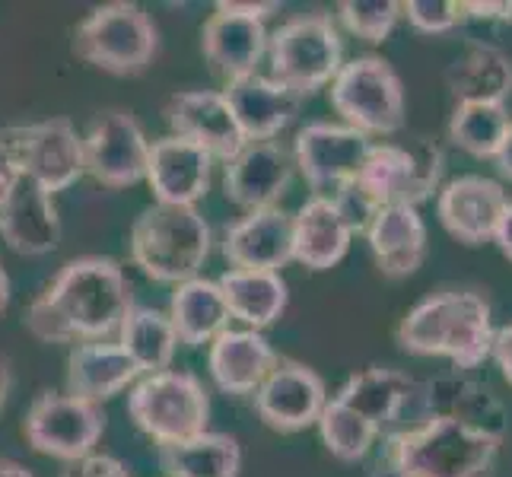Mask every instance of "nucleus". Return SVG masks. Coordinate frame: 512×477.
Returning <instances> with one entry per match:
<instances>
[{
	"label": "nucleus",
	"instance_id": "39",
	"mask_svg": "<svg viewBox=\"0 0 512 477\" xmlns=\"http://www.w3.org/2000/svg\"><path fill=\"white\" fill-rule=\"evenodd\" d=\"M23 182V163L20 153H16L13 140L0 137V207L7 204V198L16 191V185Z\"/></svg>",
	"mask_w": 512,
	"mask_h": 477
},
{
	"label": "nucleus",
	"instance_id": "3",
	"mask_svg": "<svg viewBox=\"0 0 512 477\" xmlns=\"http://www.w3.org/2000/svg\"><path fill=\"white\" fill-rule=\"evenodd\" d=\"M500 439L452 417H427L388 436L385 465L392 477H484Z\"/></svg>",
	"mask_w": 512,
	"mask_h": 477
},
{
	"label": "nucleus",
	"instance_id": "46",
	"mask_svg": "<svg viewBox=\"0 0 512 477\" xmlns=\"http://www.w3.org/2000/svg\"><path fill=\"white\" fill-rule=\"evenodd\" d=\"M7 306H10V277L4 268H0V312H4Z\"/></svg>",
	"mask_w": 512,
	"mask_h": 477
},
{
	"label": "nucleus",
	"instance_id": "27",
	"mask_svg": "<svg viewBox=\"0 0 512 477\" xmlns=\"http://www.w3.org/2000/svg\"><path fill=\"white\" fill-rule=\"evenodd\" d=\"M140 379L137 363L128 357L121 344L96 341L80 344L67 357V395L102 404L125 392L128 385Z\"/></svg>",
	"mask_w": 512,
	"mask_h": 477
},
{
	"label": "nucleus",
	"instance_id": "35",
	"mask_svg": "<svg viewBox=\"0 0 512 477\" xmlns=\"http://www.w3.org/2000/svg\"><path fill=\"white\" fill-rule=\"evenodd\" d=\"M319 433H322L325 449L334 458H341V462H360L379 436L373 423L363 420L357 411H350L338 398H331L325 404V411L319 417Z\"/></svg>",
	"mask_w": 512,
	"mask_h": 477
},
{
	"label": "nucleus",
	"instance_id": "11",
	"mask_svg": "<svg viewBox=\"0 0 512 477\" xmlns=\"http://www.w3.org/2000/svg\"><path fill=\"white\" fill-rule=\"evenodd\" d=\"M23 433L35 452L61 458V462H77L90 455L102 439L105 411L93 401L45 392L32 401Z\"/></svg>",
	"mask_w": 512,
	"mask_h": 477
},
{
	"label": "nucleus",
	"instance_id": "43",
	"mask_svg": "<svg viewBox=\"0 0 512 477\" xmlns=\"http://www.w3.org/2000/svg\"><path fill=\"white\" fill-rule=\"evenodd\" d=\"M493 159H497V169L512 182V125H509V134L503 137V144H500V150Z\"/></svg>",
	"mask_w": 512,
	"mask_h": 477
},
{
	"label": "nucleus",
	"instance_id": "23",
	"mask_svg": "<svg viewBox=\"0 0 512 477\" xmlns=\"http://www.w3.org/2000/svg\"><path fill=\"white\" fill-rule=\"evenodd\" d=\"M0 236L16 255L29 258L55 252L61 242V217L55 201L26 175L7 204L0 207Z\"/></svg>",
	"mask_w": 512,
	"mask_h": 477
},
{
	"label": "nucleus",
	"instance_id": "7",
	"mask_svg": "<svg viewBox=\"0 0 512 477\" xmlns=\"http://www.w3.org/2000/svg\"><path fill=\"white\" fill-rule=\"evenodd\" d=\"M128 414L137 430L147 433L156 446H175L207 433L210 398L194 373L163 369V373L137 379L128 395Z\"/></svg>",
	"mask_w": 512,
	"mask_h": 477
},
{
	"label": "nucleus",
	"instance_id": "4",
	"mask_svg": "<svg viewBox=\"0 0 512 477\" xmlns=\"http://www.w3.org/2000/svg\"><path fill=\"white\" fill-rule=\"evenodd\" d=\"M210 226L194 207L153 204L131 226V258L156 284H185L210 255Z\"/></svg>",
	"mask_w": 512,
	"mask_h": 477
},
{
	"label": "nucleus",
	"instance_id": "15",
	"mask_svg": "<svg viewBox=\"0 0 512 477\" xmlns=\"http://www.w3.org/2000/svg\"><path fill=\"white\" fill-rule=\"evenodd\" d=\"M16 153H20L23 175L55 198L58 191L70 188L86 172L83 163V137L77 134L70 118H45L16 134Z\"/></svg>",
	"mask_w": 512,
	"mask_h": 477
},
{
	"label": "nucleus",
	"instance_id": "21",
	"mask_svg": "<svg viewBox=\"0 0 512 477\" xmlns=\"http://www.w3.org/2000/svg\"><path fill=\"white\" fill-rule=\"evenodd\" d=\"M353 223L331 194H315L293 214V261L309 271L334 268L350 249Z\"/></svg>",
	"mask_w": 512,
	"mask_h": 477
},
{
	"label": "nucleus",
	"instance_id": "31",
	"mask_svg": "<svg viewBox=\"0 0 512 477\" xmlns=\"http://www.w3.org/2000/svg\"><path fill=\"white\" fill-rule=\"evenodd\" d=\"M217 287L226 299L229 318H239V322H245L252 331L274 325L290 303L284 277L271 274V271H233L229 268L217 280Z\"/></svg>",
	"mask_w": 512,
	"mask_h": 477
},
{
	"label": "nucleus",
	"instance_id": "45",
	"mask_svg": "<svg viewBox=\"0 0 512 477\" xmlns=\"http://www.w3.org/2000/svg\"><path fill=\"white\" fill-rule=\"evenodd\" d=\"M10 382H13V376H10V363L0 357V408H4V401H7V395H10Z\"/></svg>",
	"mask_w": 512,
	"mask_h": 477
},
{
	"label": "nucleus",
	"instance_id": "16",
	"mask_svg": "<svg viewBox=\"0 0 512 477\" xmlns=\"http://www.w3.org/2000/svg\"><path fill=\"white\" fill-rule=\"evenodd\" d=\"M293 153L277 140H258L245 144L223 172L226 198L242 210H268L277 207L280 194L293 179Z\"/></svg>",
	"mask_w": 512,
	"mask_h": 477
},
{
	"label": "nucleus",
	"instance_id": "2",
	"mask_svg": "<svg viewBox=\"0 0 512 477\" xmlns=\"http://www.w3.org/2000/svg\"><path fill=\"white\" fill-rule=\"evenodd\" d=\"M493 334L490 306L481 293L446 290L401 318L398 344L417 357H446L458 373H468L490 357Z\"/></svg>",
	"mask_w": 512,
	"mask_h": 477
},
{
	"label": "nucleus",
	"instance_id": "17",
	"mask_svg": "<svg viewBox=\"0 0 512 477\" xmlns=\"http://www.w3.org/2000/svg\"><path fill=\"white\" fill-rule=\"evenodd\" d=\"M166 118L175 137L191 140V144L201 147L210 159L229 163V159L245 147L242 128L223 93L188 90V93L172 96L166 105Z\"/></svg>",
	"mask_w": 512,
	"mask_h": 477
},
{
	"label": "nucleus",
	"instance_id": "30",
	"mask_svg": "<svg viewBox=\"0 0 512 477\" xmlns=\"http://www.w3.org/2000/svg\"><path fill=\"white\" fill-rule=\"evenodd\" d=\"M455 102H506L512 93V58L497 45L471 42L449 67Z\"/></svg>",
	"mask_w": 512,
	"mask_h": 477
},
{
	"label": "nucleus",
	"instance_id": "33",
	"mask_svg": "<svg viewBox=\"0 0 512 477\" xmlns=\"http://www.w3.org/2000/svg\"><path fill=\"white\" fill-rule=\"evenodd\" d=\"M160 465L169 477H239L242 449L226 433H201L185 443L160 446Z\"/></svg>",
	"mask_w": 512,
	"mask_h": 477
},
{
	"label": "nucleus",
	"instance_id": "1",
	"mask_svg": "<svg viewBox=\"0 0 512 477\" xmlns=\"http://www.w3.org/2000/svg\"><path fill=\"white\" fill-rule=\"evenodd\" d=\"M134 306L131 284L112 258L67 261L58 277L32 299L23 325L45 344H96L121 328Z\"/></svg>",
	"mask_w": 512,
	"mask_h": 477
},
{
	"label": "nucleus",
	"instance_id": "37",
	"mask_svg": "<svg viewBox=\"0 0 512 477\" xmlns=\"http://www.w3.org/2000/svg\"><path fill=\"white\" fill-rule=\"evenodd\" d=\"M401 10L408 13V23L417 32L427 35H443L465 20V4H455V0H408Z\"/></svg>",
	"mask_w": 512,
	"mask_h": 477
},
{
	"label": "nucleus",
	"instance_id": "22",
	"mask_svg": "<svg viewBox=\"0 0 512 477\" xmlns=\"http://www.w3.org/2000/svg\"><path fill=\"white\" fill-rule=\"evenodd\" d=\"M229 109H233L245 144H258V140H274L284 131L299 112V99L287 86H280L271 77H261L258 70L249 77H239L226 83L223 90Z\"/></svg>",
	"mask_w": 512,
	"mask_h": 477
},
{
	"label": "nucleus",
	"instance_id": "14",
	"mask_svg": "<svg viewBox=\"0 0 512 477\" xmlns=\"http://www.w3.org/2000/svg\"><path fill=\"white\" fill-rule=\"evenodd\" d=\"M328 404L322 376L312 366L296 360H277L255 392V411L264 427L277 433H299L319 423Z\"/></svg>",
	"mask_w": 512,
	"mask_h": 477
},
{
	"label": "nucleus",
	"instance_id": "13",
	"mask_svg": "<svg viewBox=\"0 0 512 477\" xmlns=\"http://www.w3.org/2000/svg\"><path fill=\"white\" fill-rule=\"evenodd\" d=\"M150 144L131 112H102L83 137L86 172L102 188H131L147 179Z\"/></svg>",
	"mask_w": 512,
	"mask_h": 477
},
{
	"label": "nucleus",
	"instance_id": "42",
	"mask_svg": "<svg viewBox=\"0 0 512 477\" xmlns=\"http://www.w3.org/2000/svg\"><path fill=\"white\" fill-rule=\"evenodd\" d=\"M493 242L500 245V252L512 261V201L506 204L503 217H500V226H497V236H493Z\"/></svg>",
	"mask_w": 512,
	"mask_h": 477
},
{
	"label": "nucleus",
	"instance_id": "26",
	"mask_svg": "<svg viewBox=\"0 0 512 477\" xmlns=\"http://www.w3.org/2000/svg\"><path fill=\"white\" fill-rule=\"evenodd\" d=\"M420 401H423V408H427V417H452L471 430L497 436V439H503L506 433V411L500 398L493 395L487 385L474 382L468 376L455 373V376L423 385Z\"/></svg>",
	"mask_w": 512,
	"mask_h": 477
},
{
	"label": "nucleus",
	"instance_id": "40",
	"mask_svg": "<svg viewBox=\"0 0 512 477\" xmlns=\"http://www.w3.org/2000/svg\"><path fill=\"white\" fill-rule=\"evenodd\" d=\"M465 16H474V20H512V0H468L465 4Z\"/></svg>",
	"mask_w": 512,
	"mask_h": 477
},
{
	"label": "nucleus",
	"instance_id": "12",
	"mask_svg": "<svg viewBox=\"0 0 512 477\" xmlns=\"http://www.w3.org/2000/svg\"><path fill=\"white\" fill-rule=\"evenodd\" d=\"M369 147H373V140L347 125L312 121V125L299 128L293 140V163L319 194L338 191L334 198H341L344 191L353 188Z\"/></svg>",
	"mask_w": 512,
	"mask_h": 477
},
{
	"label": "nucleus",
	"instance_id": "8",
	"mask_svg": "<svg viewBox=\"0 0 512 477\" xmlns=\"http://www.w3.org/2000/svg\"><path fill=\"white\" fill-rule=\"evenodd\" d=\"M271 80L287 86L299 99L328 86L344 67L341 32L325 13L293 16L268 35Z\"/></svg>",
	"mask_w": 512,
	"mask_h": 477
},
{
	"label": "nucleus",
	"instance_id": "38",
	"mask_svg": "<svg viewBox=\"0 0 512 477\" xmlns=\"http://www.w3.org/2000/svg\"><path fill=\"white\" fill-rule=\"evenodd\" d=\"M61 477H131V471L112 455L90 452V455L77 458V462H67Z\"/></svg>",
	"mask_w": 512,
	"mask_h": 477
},
{
	"label": "nucleus",
	"instance_id": "20",
	"mask_svg": "<svg viewBox=\"0 0 512 477\" xmlns=\"http://www.w3.org/2000/svg\"><path fill=\"white\" fill-rule=\"evenodd\" d=\"M210 159L201 147L182 137H160L150 144L147 182L156 194V204L194 207L210 188Z\"/></svg>",
	"mask_w": 512,
	"mask_h": 477
},
{
	"label": "nucleus",
	"instance_id": "19",
	"mask_svg": "<svg viewBox=\"0 0 512 477\" xmlns=\"http://www.w3.org/2000/svg\"><path fill=\"white\" fill-rule=\"evenodd\" d=\"M509 198L500 182L484 179V175H462L452 179L439 191V220L449 233L465 245H481L497 236L500 217Z\"/></svg>",
	"mask_w": 512,
	"mask_h": 477
},
{
	"label": "nucleus",
	"instance_id": "9",
	"mask_svg": "<svg viewBox=\"0 0 512 477\" xmlns=\"http://www.w3.org/2000/svg\"><path fill=\"white\" fill-rule=\"evenodd\" d=\"M331 105L344 125L366 137H388L404 128V86L385 58H353L331 80Z\"/></svg>",
	"mask_w": 512,
	"mask_h": 477
},
{
	"label": "nucleus",
	"instance_id": "18",
	"mask_svg": "<svg viewBox=\"0 0 512 477\" xmlns=\"http://www.w3.org/2000/svg\"><path fill=\"white\" fill-rule=\"evenodd\" d=\"M223 255L233 271H271L280 274L293 261V217L280 207L252 210L226 226Z\"/></svg>",
	"mask_w": 512,
	"mask_h": 477
},
{
	"label": "nucleus",
	"instance_id": "34",
	"mask_svg": "<svg viewBox=\"0 0 512 477\" xmlns=\"http://www.w3.org/2000/svg\"><path fill=\"white\" fill-rule=\"evenodd\" d=\"M512 118L506 112V102H455V112L449 121V137L465 153L478 159H493L509 134Z\"/></svg>",
	"mask_w": 512,
	"mask_h": 477
},
{
	"label": "nucleus",
	"instance_id": "32",
	"mask_svg": "<svg viewBox=\"0 0 512 477\" xmlns=\"http://www.w3.org/2000/svg\"><path fill=\"white\" fill-rule=\"evenodd\" d=\"M118 344L137 363L140 376H153L169 369L179 338H175V328L166 312L150 306H131L128 315L121 318Z\"/></svg>",
	"mask_w": 512,
	"mask_h": 477
},
{
	"label": "nucleus",
	"instance_id": "24",
	"mask_svg": "<svg viewBox=\"0 0 512 477\" xmlns=\"http://www.w3.org/2000/svg\"><path fill=\"white\" fill-rule=\"evenodd\" d=\"M210 376L226 395H252L277 366V353L261 331H233L226 328L210 341L207 353Z\"/></svg>",
	"mask_w": 512,
	"mask_h": 477
},
{
	"label": "nucleus",
	"instance_id": "10",
	"mask_svg": "<svg viewBox=\"0 0 512 477\" xmlns=\"http://www.w3.org/2000/svg\"><path fill=\"white\" fill-rule=\"evenodd\" d=\"M280 10V4H239L220 0L201 29V48L207 64L226 83L255 74L261 55L268 51V29L264 20Z\"/></svg>",
	"mask_w": 512,
	"mask_h": 477
},
{
	"label": "nucleus",
	"instance_id": "36",
	"mask_svg": "<svg viewBox=\"0 0 512 477\" xmlns=\"http://www.w3.org/2000/svg\"><path fill=\"white\" fill-rule=\"evenodd\" d=\"M338 16L347 32H353L363 42L379 45L392 35L401 16V4H395V0H344L338 7Z\"/></svg>",
	"mask_w": 512,
	"mask_h": 477
},
{
	"label": "nucleus",
	"instance_id": "5",
	"mask_svg": "<svg viewBox=\"0 0 512 477\" xmlns=\"http://www.w3.org/2000/svg\"><path fill=\"white\" fill-rule=\"evenodd\" d=\"M439 175H443V153L427 137H417L411 147L373 144L353 179V188L344 194L357 198L366 217H373L382 207H417L427 201L439 185Z\"/></svg>",
	"mask_w": 512,
	"mask_h": 477
},
{
	"label": "nucleus",
	"instance_id": "41",
	"mask_svg": "<svg viewBox=\"0 0 512 477\" xmlns=\"http://www.w3.org/2000/svg\"><path fill=\"white\" fill-rule=\"evenodd\" d=\"M490 357L497 360V366L503 369L506 382L512 385V325H506V328H500L497 334H493Z\"/></svg>",
	"mask_w": 512,
	"mask_h": 477
},
{
	"label": "nucleus",
	"instance_id": "6",
	"mask_svg": "<svg viewBox=\"0 0 512 477\" xmlns=\"http://www.w3.org/2000/svg\"><path fill=\"white\" fill-rule=\"evenodd\" d=\"M156 48H160V32H156L153 16L125 0L96 7L74 29L77 58L112 77L144 74L156 58Z\"/></svg>",
	"mask_w": 512,
	"mask_h": 477
},
{
	"label": "nucleus",
	"instance_id": "29",
	"mask_svg": "<svg viewBox=\"0 0 512 477\" xmlns=\"http://www.w3.org/2000/svg\"><path fill=\"white\" fill-rule=\"evenodd\" d=\"M166 315L175 328V338L185 347L210 344L217 334L229 328L226 299L217 287V280H207V277H191L185 284L175 287Z\"/></svg>",
	"mask_w": 512,
	"mask_h": 477
},
{
	"label": "nucleus",
	"instance_id": "44",
	"mask_svg": "<svg viewBox=\"0 0 512 477\" xmlns=\"http://www.w3.org/2000/svg\"><path fill=\"white\" fill-rule=\"evenodd\" d=\"M0 477H35L23 462H13V458H0Z\"/></svg>",
	"mask_w": 512,
	"mask_h": 477
},
{
	"label": "nucleus",
	"instance_id": "25",
	"mask_svg": "<svg viewBox=\"0 0 512 477\" xmlns=\"http://www.w3.org/2000/svg\"><path fill=\"white\" fill-rule=\"evenodd\" d=\"M366 239L379 271L388 277L414 274L427 255V223L420 210L408 204L376 210L366 223Z\"/></svg>",
	"mask_w": 512,
	"mask_h": 477
},
{
	"label": "nucleus",
	"instance_id": "28",
	"mask_svg": "<svg viewBox=\"0 0 512 477\" xmlns=\"http://www.w3.org/2000/svg\"><path fill=\"white\" fill-rule=\"evenodd\" d=\"M334 398L347 404L350 411H357L363 420H369L382 433V427L401 420L404 411H408L414 401H420V385L411 376L398 373V369L369 366L363 373L350 376Z\"/></svg>",
	"mask_w": 512,
	"mask_h": 477
}]
</instances>
